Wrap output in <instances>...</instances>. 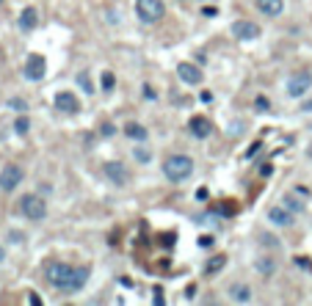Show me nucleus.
Returning a JSON list of instances; mask_svg holds the SVG:
<instances>
[{
  "mask_svg": "<svg viewBox=\"0 0 312 306\" xmlns=\"http://www.w3.org/2000/svg\"><path fill=\"white\" fill-rule=\"evenodd\" d=\"M196 199H208V188H199V190H196Z\"/></svg>",
  "mask_w": 312,
  "mask_h": 306,
  "instance_id": "obj_36",
  "label": "nucleus"
},
{
  "mask_svg": "<svg viewBox=\"0 0 312 306\" xmlns=\"http://www.w3.org/2000/svg\"><path fill=\"white\" fill-rule=\"evenodd\" d=\"M284 207L290 210L293 215H301V213H304V202H298L293 196H284Z\"/></svg>",
  "mask_w": 312,
  "mask_h": 306,
  "instance_id": "obj_20",
  "label": "nucleus"
},
{
  "mask_svg": "<svg viewBox=\"0 0 312 306\" xmlns=\"http://www.w3.org/2000/svg\"><path fill=\"white\" fill-rule=\"evenodd\" d=\"M310 86H312V72H293L287 77V94L293 99H301L310 91Z\"/></svg>",
  "mask_w": 312,
  "mask_h": 306,
  "instance_id": "obj_5",
  "label": "nucleus"
},
{
  "mask_svg": "<svg viewBox=\"0 0 312 306\" xmlns=\"http://www.w3.org/2000/svg\"><path fill=\"white\" fill-rule=\"evenodd\" d=\"M11 108H17V111H28V102H25V99H11Z\"/></svg>",
  "mask_w": 312,
  "mask_h": 306,
  "instance_id": "obj_31",
  "label": "nucleus"
},
{
  "mask_svg": "<svg viewBox=\"0 0 312 306\" xmlns=\"http://www.w3.org/2000/svg\"><path fill=\"white\" fill-rule=\"evenodd\" d=\"M260 243H265V245H279V240L274 235H260Z\"/></svg>",
  "mask_w": 312,
  "mask_h": 306,
  "instance_id": "obj_30",
  "label": "nucleus"
},
{
  "mask_svg": "<svg viewBox=\"0 0 312 306\" xmlns=\"http://www.w3.org/2000/svg\"><path fill=\"white\" fill-rule=\"evenodd\" d=\"M199 245H213V237H210V235H202L199 237Z\"/></svg>",
  "mask_w": 312,
  "mask_h": 306,
  "instance_id": "obj_34",
  "label": "nucleus"
},
{
  "mask_svg": "<svg viewBox=\"0 0 312 306\" xmlns=\"http://www.w3.org/2000/svg\"><path fill=\"white\" fill-rule=\"evenodd\" d=\"M105 177H108L116 188H125L127 182H130V168L119 160H111V163H105Z\"/></svg>",
  "mask_w": 312,
  "mask_h": 306,
  "instance_id": "obj_6",
  "label": "nucleus"
},
{
  "mask_svg": "<svg viewBox=\"0 0 312 306\" xmlns=\"http://www.w3.org/2000/svg\"><path fill=\"white\" fill-rule=\"evenodd\" d=\"M254 108H257V111H268V108H271L268 97H257V99H254Z\"/></svg>",
  "mask_w": 312,
  "mask_h": 306,
  "instance_id": "obj_28",
  "label": "nucleus"
},
{
  "mask_svg": "<svg viewBox=\"0 0 312 306\" xmlns=\"http://www.w3.org/2000/svg\"><path fill=\"white\" fill-rule=\"evenodd\" d=\"M20 213L28 221H42L44 215H47V204H44L42 196H36V193H25L20 199Z\"/></svg>",
  "mask_w": 312,
  "mask_h": 306,
  "instance_id": "obj_2",
  "label": "nucleus"
},
{
  "mask_svg": "<svg viewBox=\"0 0 312 306\" xmlns=\"http://www.w3.org/2000/svg\"><path fill=\"white\" fill-rule=\"evenodd\" d=\"M163 174H166L169 182H185L194 174V160L188 154H172V157L163 160Z\"/></svg>",
  "mask_w": 312,
  "mask_h": 306,
  "instance_id": "obj_1",
  "label": "nucleus"
},
{
  "mask_svg": "<svg viewBox=\"0 0 312 306\" xmlns=\"http://www.w3.org/2000/svg\"><path fill=\"white\" fill-rule=\"evenodd\" d=\"M227 265V254H215V257L208 259V265H205V273H218Z\"/></svg>",
  "mask_w": 312,
  "mask_h": 306,
  "instance_id": "obj_19",
  "label": "nucleus"
},
{
  "mask_svg": "<svg viewBox=\"0 0 312 306\" xmlns=\"http://www.w3.org/2000/svg\"><path fill=\"white\" fill-rule=\"evenodd\" d=\"M177 77H180L182 83H188V86H199L202 77H205V72H202L196 63L180 61V63H177Z\"/></svg>",
  "mask_w": 312,
  "mask_h": 306,
  "instance_id": "obj_8",
  "label": "nucleus"
},
{
  "mask_svg": "<svg viewBox=\"0 0 312 306\" xmlns=\"http://www.w3.org/2000/svg\"><path fill=\"white\" fill-rule=\"evenodd\" d=\"M86 281H89V268H72V273H69V278H67V284L61 287V292H67V295L80 292Z\"/></svg>",
  "mask_w": 312,
  "mask_h": 306,
  "instance_id": "obj_9",
  "label": "nucleus"
},
{
  "mask_svg": "<svg viewBox=\"0 0 312 306\" xmlns=\"http://www.w3.org/2000/svg\"><path fill=\"white\" fill-rule=\"evenodd\" d=\"M125 135L141 144V141H146V135H149V132H146V127L139 124V122H127V124H125Z\"/></svg>",
  "mask_w": 312,
  "mask_h": 306,
  "instance_id": "obj_17",
  "label": "nucleus"
},
{
  "mask_svg": "<svg viewBox=\"0 0 312 306\" xmlns=\"http://www.w3.org/2000/svg\"><path fill=\"white\" fill-rule=\"evenodd\" d=\"M100 132H103V138H113V135H116V124H111V122H105V124L100 127Z\"/></svg>",
  "mask_w": 312,
  "mask_h": 306,
  "instance_id": "obj_25",
  "label": "nucleus"
},
{
  "mask_svg": "<svg viewBox=\"0 0 312 306\" xmlns=\"http://www.w3.org/2000/svg\"><path fill=\"white\" fill-rule=\"evenodd\" d=\"M22 182V168L14 166V163H8V166H3V171H0V190H14L17 185Z\"/></svg>",
  "mask_w": 312,
  "mask_h": 306,
  "instance_id": "obj_7",
  "label": "nucleus"
},
{
  "mask_svg": "<svg viewBox=\"0 0 312 306\" xmlns=\"http://www.w3.org/2000/svg\"><path fill=\"white\" fill-rule=\"evenodd\" d=\"M28 130H31L28 116H17V122H14V132H17V135H25Z\"/></svg>",
  "mask_w": 312,
  "mask_h": 306,
  "instance_id": "obj_23",
  "label": "nucleus"
},
{
  "mask_svg": "<svg viewBox=\"0 0 312 306\" xmlns=\"http://www.w3.org/2000/svg\"><path fill=\"white\" fill-rule=\"evenodd\" d=\"M232 33L241 39V42H251V39H257L260 36V28H257L254 22H243V20H238L235 25H232Z\"/></svg>",
  "mask_w": 312,
  "mask_h": 306,
  "instance_id": "obj_12",
  "label": "nucleus"
},
{
  "mask_svg": "<svg viewBox=\"0 0 312 306\" xmlns=\"http://www.w3.org/2000/svg\"><path fill=\"white\" fill-rule=\"evenodd\" d=\"M268 221L271 223H277V226H293V221H296V215H293L287 207H271L268 210Z\"/></svg>",
  "mask_w": 312,
  "mask_h": 306,
  "instance_id": "obj_13",
  "label": "nucleus"
},
{
  "mask_svg": "<svg viewBox=\"0 0 312 306\" xmlns=\"http://www.w3.org/2000/svg\"><path fill=\"white\" fill-rule=\"evenodd\" d=\"M113 86H116L113 72H103V91H113Z\"/></svg>",
  "mask_w": 312,
  "mask_h": 306,
  "instance_id": "obj_24",
  "label": "nucleus"
},
{
  "mask_svg": "<svg viewBox=\"0 0 312 306\" xmlns=\"http://www.w3.org/2000/svg\"><path fill=\"white\" fill-rule=\"evenodd\" d=\"M296 193H298V196H304V199H310L312 190H310V188H304V185H296Z\"/></svg>",
  "mask_w": 312,
  "mask_h": 306,
  "instance_id": "obj_32",
  "label": "nucleus"
},
{
  "mask_svg": "<svg viewBox=\"0 0 312 306\" xmlns=\"http://www.w3.org/2000/svg\"><path fill=\"white\" fill-rule=\"evenodd\" d=\"M307 154H310V157H312V146H310V149H307Z\"/></svg>",
  "mask_w": 312,
  "mask_h": 306,
  "instance_id": "obj_38",
  "label": "nucleus"
},
{
  "mask_svg": "<svg viewBox=\"0 0 312 306\" xmlns=\"http://www.w3.org/2000/svg\"><path fill=\"white\" fill-rule=\"evenodd\" d=\"M293 262L301 268V271H307V273H312V259H307V257H296Z\"/></svg>",
  "mask_w": 312,
  "mask_h": 306,
  "instance_id": "obj_26",
  "label": "nucleus"
},
{
  "mask_svg": "<svg viewBox=\"0 0 312 306\" xmlns=\"http://www.w3.org/2000/svg\"><path fill=\"white\" fill-rule=\"evenodd\" d=\"M257 8L265 17H279L284 11V0H257Z\"/></svg>",
  "mask_w": 312,
  "mask_h": 306,
  "instance_id": "obj_15",
  "label": "nucleus"
},
{
  "mask_svg": "<svg viewBox=\"0 0 312 306\" xmlns=\"http://www.w3.org/2000/svg\"><path fill=\"white\" fill-rule=\"evenodd\" d=\"M229 298L235 301V304H249L251 301V290L246 284H232L229 287Z\"/></svg>",
  "mask_w": 312,
  "mask_h": 306,
  "instance_id": "obj_18",
  "label": "nucleus"
},
{
  "mask_svg": "<svg viewBox=\"0 0 312 306\" xmlns=\"http://www.w3.org/2000/svg\"><path fill=\"white\" fill-rule=\"evenodd\" d=\"M36 22H39V11H36L34 6L22 8V14H20V28H22V31H34Z\"/></svg>",
  "mask_w": 312,
  "mask_h": 306,
  "instance_id": "obj_16",
  "label": "nucleus"
},
{
  "mask_svg": "<svg viewBox=\"0 0 312 306\" xmlns=\"http://www.w3.org/2000/svg\"><path fill=\"white\" fill-rule=\"evenodd\" d=\"M69 273H72V268H69V265H64V262H53V265H47V281H50L53 287H58V290H61L64 284H67Z\"/></svg>",
  "mask_w": 312,
  "mask_h": 306,
  "instance_id": "obj_10",
  "label": "nucleus"
},
{
  "mask_svg": "<svg viewBox=\"0 0 312 306\" xmlns=\"http://www.w3.org/2000/svg\"><path fill=\"white\" fill-rule=\"evenodd\" d=\"M3 257H6V251H3V248H0V262H3Z\"/></svg>",
  "mask_w": 312,
  "mask_h": 306,
  "instance_id": "obj_37",
  "label": "nucleus"
},
{
  "mask_svg": "<svg viewBox=\"0 0 312 306\" xmlns=\"http://www.w3.org/2000/svg\"><path fill=\"white\" fill-rule=\"evenodd\" d=\"M188 130L194 132L196 138H208L210 132H213V124H210L208 116H194L191 122H188Z\"/></svg>",
  "mask_w": 312,
  "mask_h": 306,
  "instance_id": "obj_14",
  "label": "nucleus"
},
{
  "mask_svg": "<svg viewBox=\"0 0 312 306\" xmlns=\"http://www.w3.org/2000/svg\"><path fill=\"white\" fill-rule=\"evenodd\" d=\"M22 75H25V80H31V83H39V80H44V75H47V61H44V56H39V53H31V56L25 58Z\"/></svg>",
  "mask_w": 312,
  "mask_h": 306,
  "instance_id": "obj_3",
  "label": "nucleus"
},
{
  "mask_svg": "<svg viewBox=\"0 0 312 306\" xmlns=\"http://www.w3.org/2000/svg\"><path fill=\"white\" fill-rule=\"evenodd\" d=\"M77 86H80L86 94H94V83H91L89 72H77Z\"/></svg>",
  "mask_w": 312,
  "mask_h": 306,
  "instance_id": "obj_22",
  "label": "nucleus"
},
{
  "mask_svg": "<svg viewBox=\"0 0 312 306\" xmlns=\"http://www.w3.org/2000/svg\"><path fill=\"white\" fill-rule=\"evenodd\" d=\"M152 304L155 306H163V304H166V298H163V290H160V287H155V290H152Z\"/></svg>",
  "mask_w": 312,
  "mask_h": 306,
  "instance_id": "obj_27",
  "label": "nucleus"
},
{
  "mask_svg": "<svg viewBox=\"0 0 312 306\" xmlns=\"http://www.w3.org/2000/svg\"><path fill=\"white\" fill-rule=\"evenodd\" d=\"M56 108L61 113H69V116H75V113L80 111V102H77V97L72 94V91H58V94H56Z\"/></svg>",
  "mask_w": 312,
  "mask_h": 306,
  "instance_id": "obj_11",
  "label": "nucleus"
},
{
  "mask_svg": "<svg viewBox=\"0 0 312 306\" xmlns=\"http://www.w3.org/2000/svg\"><path fill=\"white\" fill-rule=\"evenodd\" d=\"M28 301H31V304H34V306H42V298H39L36 292H31V295H28Z\"/></svg>",
  "mask_w": 312,
  "mask_h": 306,
  "instance_id": "obj_35",
  "label": "nucleus"
},
{
  "mask_svg": "<svg viewBox=\"0 0 312 306\" xmlns=\"http://www.w3.org/2000/svg\"><path fill=\"white\" fill-rule=\"evenodd\" d=\"M133 157H136L139 163H149V152H146V149H136V152H133Z\"/></svg>",
  "mask_w": 312,
  "mask_h": 306,
  "instance_id": "obj_29",
  "label": "nucleus"
},
{
  "mask_svg": "<svg viewBox=\"0 0 312 306\" xmlns=\"http://www.w3.org/2000/svg\"><path fill=\"white\" fill-rule=\"evenodd\" d=\"M274 271H277V262H274V259H257V273L271 276Z\"/></svg>",
  "mask_w": 312,
  "mask_h": 306,
  "instance_id": "obj_21",
  "label": "nucleus"
},
{
  "mask_svg": "<svg viewBox=\"0 0 312 306\" xmlns=\"http://www.w3.org/2000/svg\"><path fill=\"white\" fill-rule=\"evenodd\" d=\"M144 97H146V99H155V97H158V94L152 91V86H149V83L144 86Z\"/></svg>",
  "mask_w": 312,
  "mask_h": 306,
  "instance_id": "obj_33",
  "label": "nucleus"
},
{
  "mask_svg": "<svg viewBox=\"0 0 312 306\" xmlns=\"http://www.w3.org/2000/svg\"><path fill=\"white\" fill-rule=\"evenodd\" d=\"M136 11L144 22H158L166 14V6H163V0H136Z\"/></svg>",
  "mask_w": 312,
  "mask_h": 306,
  "instance_id": "obj_4",
  "label": "nucleus"
}]
</instances>
